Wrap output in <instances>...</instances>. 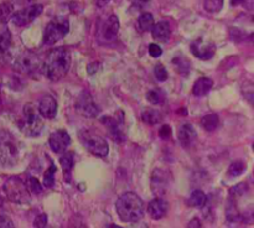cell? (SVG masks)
<instances>
[{"label": "cell", "mask_w": 254, "mask_h": 228, "mask_svg": "<svg viewBox=\"0 0 254 228\" xmlns=\"http://www.w3.org/2000/svg\"><path fill=\"white\" fill-rule=\"evenodd\" d=\"M71 68V54L66 47H55L47 52L42 63L44 74L50 81H60Z\"/></svg>", "instance_id": "obj_1"}, {"label": "cell", "mask_w": 254, "mask_h": 228, "mask_svg": "<svg viewBox=\"0 0 254 228\" xmlns=\"http://www.w3.org/2000/svg\"><path fill=\"white\" fill-rule=\"evenodd\" d=\"M116 210L123 222L134 223L143 218L145 206L143 200L134 192H126L119 196L116 202Z\"/></svg>", "instance_id": "obj_2"}, {"label": "cell", "mask_w": 254, "mask_h": 228, "mask_svg": "<svg viewBox=\"0 0 254 228\" xmlns=\"http://www.w3.org/2000/svg\"><path fill=\"white\" fill-rule=\"evenodd\" d=\"M4 192L10 201L19 205H29L31 202V195L27 185L19 176H11L5 181Z\"/></svg>", "instance_id": "obj_3"}, {"label": "cell", "mask_w": 254, "mask_h": 228, "mask_svg": "<svg viewBox=\"0 0 254 228\" xmlns=\"http://www.w3.org/2000/svg\"><path fill=\"white\" fill-rule=\"evenodd\" d=\"M79 141L82 145L94 156L106 158L109 153V145L106 139L102 138L98 134L93 133L89 129H82L78 134Z\"/></svg>", "instance_id": "obj_4"}, {"label": "cell", "mask_w": 254, "mask_h": 228, "mask_svg": "<svg viewBox=\"0 0 254 228\" xmlns=\"http://www.w3.org/2000/svg\"><path fill=\"white\" fill-rule=\"evenodd\" d=\"M69 32V21L64 16H56L46 25L42 36L45 45H54Z\"/></svg>", "instance_id": "obj_5"}, {"label": "cell", "mask_w": 254, "mask_h": 228, "mask_svg": "<svg viewBox=\"0 0 254 228\" xmlns=\"http://www.w3.org/2000/svg\"><path fill=\"white\" fill-rule=\"evenodd\" d=\"M42 128H44V123L35 111L32 103L25 104L24 116H22V120L20 121V129L22 133L30 138H36L41 134Z\"/></svg>", "instance_id": "obj_6"}, {"label": "cell", "mask_w": 254, "mask_h": 228, "mask_svg": "<svg viewBox=\"0 0 254 228\" xmlns=\"http://www.w3.org/2000/svg\"><path fill=\"white\" fill-rule=\"evenodd\" d=\"M19 156L17 141L9 133L0 134V163L2 165L14 164Z\"/></svg>", "instance_id": "obj_7"}, {"label": "cell", "mask_w": 254, "mask_h": 228, "mask_svg": "<svg viewBox=\"0 0 254 228\" xmlns=\"http://www.w3.org/2000/svg\"><path fill=\"white\" fill-rule=\"evenodd\" d=\"M15 68L20 73L34 76V74L39 73L40 68H41V62L34 52L25 51L15 61Z\"/></svg>", "instance_id": "obj_8"}, {"label": "cell", "mask_w": 254, "mask_h": 228, "mask_svg": "<svg viewBox=\"0 0 254 228\" xmlns=\"http://www.w3.org/2000/svg\"><path fill=\"white\" fill-rule=\"evenodd\" d=\"M42 11H44V6H42L41 4L30 5V6L24 7V9L14 12L11 16V20L16 26H27V25L31 24L36 17H39L40 15L42 14Z\"/></svg>", "instance_id": "obj_9"}, {"label": "cell", "mask_w": 254, "mask_h": 228, "mask_svg": "<svg viewBox=\"0 0 254 228\" xmlns=\"http://www.w3.org/2000/svg\"><path fill=\"white\" fill-rule=\"evenodd\" d=\"M76 111L84 118H96L99 114V107L88 92H82L76 102Z\"/></svg>", "instance_id": "obj_10"}, {"label": "cell", "mask_w": 254, "mask_h": 228, "mask_svg": "<svg viewBox=\"0 0 254 228\" xmlns=\"http://www.w3.org/2000/svg\"><path fill=\"white\" fill-rule=\"evenodd\" d=\"M49 145L56 154H62L71 145V136L66 130H56L50 135Z\"/></svg>", "instance_id": "obj_11"}, {"label": "cell", "mask_w": 254, "mask_h": 228, "mask_svg": "<svg viewBox=\"0 0 254 228\" xmlns=\"http://www.w3.org/2000/svg\"><path fill=\"white\" fill-rule=\"evenodd\" d=\"M191 52L195 55L197 58L202 59V61H207L213 57L216 52V45L213 42L205 41L203 39H198L197 41L192 42L190 46Z\"/></svg>", "instance_id": "obj_12"}, {"label": "cell", "mask_w": 254, "mask_h": 228, "mask_svg": "<svg viewBox=\"0 0 254 228\" xmlns=\"http://www.w3.org/2000/svg\"><path fill=\"white\" fill-rule=\"evenodd\" d=\"M169 173L163 169H155L151 175V190L156 195H165L169 187Z\"/></svg>", "instance_id": "obj_13"}, {"label": "cell", "mask_w": 254, "mask_h": 228, "mask_svg": "<svg viewBox=\"0 0 254 228\" xmlns=\"http://www.w3.org/2000/svg\"><path fill=\"white\" fill-rule=\"evenodd\" d=\"M119 31V19L116 15H111L103 24L101 25L99 29V35L102 39L106 41H112L117 37V34Z\"/></svg>", "instance_id": "obj_14"}, {"label": "cell", "mask_w": 254, "mask_h": 228, "mask_svg": "<svg viewBox=\"0 0 254 228\" xmlns=\"http://www.w3.org/2000/svg\"><path fill=\"white\" fill-rule=\"evenodd\" d=\"M37 111H39L40 115L44 116L46 119H52L56 116L57 113V102L50 94L42 97L39 102V106H37Z\"/></svg>", "instance_id": "obj_15"}, {"label": "cell", "mask_w": 254, "mask_h": 228, "mask_svg": "<svg viewBox=\"0 0 254 228\" xmlns=\"http://www.w3.org/2000/svg\"><path fill=\"white\" fill-rule=\"evenodd\" d=\"M196 136H197V133H196L192 124L190 123L181 124L180 128H179L178 130V139L184 148H189V146L192 145Z\"/></svg>", "instance_id": "obj_16"}, {"label": "cell", "mask_w": 254, "mask_h": 228, "mask_svg": "<svg viewBox=\"0 0 254 228\" xmlns=\"http://www.w3.org/2000/svg\"><path fill=\"white\" fill-rule=\"evenodd\" d=\"M168 210V202L160 197L154 198V200H151L148 205V213L153 220H161L164 216H166Z\"/></svg>", "instance_id": "obj_17"}, {"label": "cell", "mask_w": 254, "mask_h": 228, "mask_svg": "<svg viewBox=\"0 0 254 228\" xmlns=\"http://www.w3.org/2000/svg\"><path fill=\"white\" fill-rule=\"evenodd\" d=\"M151 35H153V37L156 41L168 42L171 35V29L169 22L159 21L154 24V26L151 27Z\"/></svg>", "instance_id": "obj_18"}, {"label": "cell", "mask_w": 254, "mask_h": 228, "mask_svg": "<svg viewBox=\"0 0 254 228\" xmlns=\"http://www.w3.org/2000/svg\"><path fill=\"white\" fill-rule=\"evenodd\" d=\"M64 155L60 158V164H61V168L64 170V177L67 182H71L72 178V170H73L74 166V156L72 151H64L62 153Z\"/></svg>", "instance_id": "obj_19"}, {"label": "cell", "mask_w": 254, "mask_h": 228, "mask_svg": "<svg viewBox=\"0 0 254 228\" xmlns=\"http://www.w3.org/2000/svg\"><path fill=\"white\" fill-rule=\"evenodd\" d=\"M102 123H103L104 125L109 129V133H111L113 140L118 141V143L124 141L126 136H124L123 131L119 129V125H118V123H117L116 119L111 118V116H106V118H102Z\"/></svg>", "instance_id": "obj_20"}, {"label": "cell", "mask_w": 254, "mask_h": 228, "mask_svg": "<svg viewBox=\"0 0 254 228\" xmlns=\"http://www.w3.org/2000/svg\"><path fill=\"white\" fill-rule=\"evenodd\" d=\"M213 87V81L207 77H201L197 81L195 82L192 88L193 96L196 97H203L208 93V92L212 89Z\"/></svg>", "instance_id": "obj_21"}, {"label": "cell", "mask_w": 254, "mask_h": 228, "mask_svg": "<svg viewBox=\"0 0 254 228\" xmlns=\"http://www.w3.org/2000/svg\"><path fill=\"white\" fill-rule=\"evenodd\" d=\"M206 202H207V196L205 195V192L200 190L193 191L191 193L190 198L188 200V205L195 208H202L206 205Z\"/></svg>", "instance_id": "obj_22"}, {"label": "cell", "mask_w": 254, "mask_h": 228, "mask_svg": "<svg viewBox=\"0 0 254 228\" xmlns=\"http://www.w3.org/2000/svg\"><path fill=\"white\" fill-rule=\"evenodd\" d=\"M141 119L145 124H149V125H155L159 121L161 120V114L160 112L156 111L154 108H146L145 111H143L141 113Z\"/></svg>", "instance_id": "obj_23"}, {"label": "cell", "mask_w": 254, "mask_h": 228, "mask_svg": "<svg viewBox=\"0 0 254 228\" xmlns=\"http://www.w3.org/2000/svg\"><path fill=\"white\" fill-rule=\"evenodd\" d=\"M218 124H220V119L217 114H207L201 119V125L207 131H215L218 128Z\"/></svg>", "instance_id": "obj_24"}, {"label": "cell", "mask_w": 254, "mask_h": 228, "mask_svg": "<svg viewBox=\"0 0 254 228\" xmlns=\"http://www.w3.org/2000/svg\"><path fill=\"white\" fill-rule=\"evenodd\" d=\"M11 47V34L9 30L0 32V57H4Z\"/></svg>", "instance_id": "obj_25"}, {"label": "cell", "mask_w": 254, "mask_h": 228, "mask_svg": "<svg viewBox=\"0 0 254 228\" xmlns=\"http://www.w3.org/2000/svg\"><path fill=\"white\" fill-rule=\"evenodd\" d=\"M154 16L150 14V12H143V14L139 16L138 19V29L140 31L145 32L151 30V27L154 26Z\"/></svg>", "instance_id": "obj_26"}, {"label": "cell", "mask_w": 254, "mask_h": 228, "mask_svg": "<svg viewBox=\"0 0 254 228\" xmlns=\"http://www.w3.org/2000/svg\"><path fill=\"white\" fill-rule=\"evenodd\" d=\"M12 14H14V5L10 1L2 2L0 5V24H6L11 19Z\"/></svg>", "instance_id": "obj_27"}, {"label": "cell", "mask_w": 254, "mask_h": 228, "mask_svg": "<svg viewBox=\"0 0 254 228\" xmlns=\"http://www.w3.org/2000/svg\"><path fill=\"white\" fill-rule=\"evenodd\" d=\"M173 64L181 76H188V73L190 72V62L186 58H184V57H176V58H174Z\"/></svg>", "instance_id": "obj_28"}, {"label": "cell", "mask_w": 254, "mask_h": 228, "mask_svg": "<svg viewBox=\"0 0 254 228\" xmlns=\"http://www.w3.org/2000/svg\"><path fill=\"white\" fill-rule=\"evenodd\" d=\"M225 0H203V7L210 14H217L222 10Z\"/></svg>", "instance_id": "obj_29"}, {"label": "cell", "mask_w": 254, "mask_h": 228, "mask_svg": "<svg viewBox=\"0 0 254 228\" xmlns=\"http://www.w3.org/2000/svg\"><path fill=\"white\" fill-rule=\"evenodd\" d=\"M246 170V164L243 161H233L232 164L228 168V176L230 177H238V176L242 175Z\"/></svg>", "instance_id": "obj_30"}, {"label": "cell", "mask_w": 254, "mask_h": 228, "mask_svg": "<svg viewBox=\"0 0 254 228\" xmlns=\"http://www.w3.org/2000/svg\"><path fill=\"white\" fill-rule=\"evenodd\" d=\"M56 166L54 164L49 166L46 171H45V175H44V186L47 188H51L54 187L55 185V175H56Z\"/></svg>", "instance_id": "obj_31"}, {"label": "cell", "mask_w": 254, "mask_h": 228, "mask_svg": "<svg viewBox=\"0 0 254 228\" xmlns=\"http://www.w3.org/2000/svg\"><path fill=\"white\" fill-rule=\"evenodd\" d=\"M146 99L150 102L151 104H161L165 99V94L161 89L155 88V89H151V91L148 92L146 94Z\"/></svg>", "instance_id": "obj_32"}, {"label": "cell", "mask_w": 254, "mask_h": 228, "mask_svg": "<svg viewBox=\"0 0 254 228\" xmlns=\"http://www.w3.org/2000/svg\"><path fill=\"white\" fill-rule=\"evenodd\" d=\"M154 74H155V78L158 79L159 82H165L169 77L168 71H166L165 66H163V64L155 66V68H154Z\"/></svg>", "instance_id": "obj_33"}, {"label": "cell", "mask_w": 254, "mask_h": 228, "mask_svg": "<svg viewBox=\"0 0 254 228\" xmlns=\"http://www.w3.org/2000/svg\"><path fill=\"white\" fill-rule=\"evenodd\" d=\"M27 187L30 188L29 191H31L35 195H40L42 193V186L41 183L39 182V180L35 177H30L29 181H27Z\"/></svg>", "instance_id": "obj_34"}, {"label": "cell", "mask_w": 254, "mask_h": 228, "mask_svg": "<svg viewBox=\"0 0 254 228\" xmlns=\"http://www.w3.org/2000/svg\"><path fill=\"white\" fill-rule=\"evenodd\" d=\"M149 54H150L151 57H155V58H158V57H160L161 55H163V49H161L159 45L150 44L149 45Z\"/></svg>", "instance_id": "obj_35"}, {"label": "cell", "mask_w": 254, "mask_h": 228, "mask_svg": "<svg viewBox=\"0 0 254 228\" xmlns=\"http://www.w3.org/2000/svg\"><path fill=\"white\" fill-rule=\"evenodd\" d=\"M35 227H46L47 226V216L45 213H40L34 221Z\"/></svg>", "instance_id": "obj_36"}, {"label": "cell", "mask_w": 254, "mask_h": 228, "mask_svg": "<svg viewBox=\"0 0 254 228\" xmlns=\"http://www.w3.org/2000/svg\"><path fill=\"white\" fill-rule=\"evenodd\" d=\"M159 135H160L161 139H164V140H166V139H169L171 136V128L168 125V124H165V125H163L160 128V130H159Z\"/></svg>", "instance_id": "obj_37"}, {"label": "cell", "mask_w": 254, "mask_h": 228, "mask_svg": "<svg viewBox=\"0 0 254 228\" xmlns=\"http://www.w3.org/2000/svg\"><path fill=\"white\" fill-rule=\"evenodd\" d=\"M0 227H10L12 228L14 227V223H12V221L10 220L7 216H4L1 215L0 216Z\"/></svg>", "instance_id": "obj_38"}, {"label": "cell", "mask_w": 254, "mask_h": 228, "mask_svg": "<svg viewBox=\"0 0 254 228\" xmlns=\"http://www.w3.org/2000/svg\"><path fill=\"white\" fill-rule=\"evenodd\" d=\"M111 1H112V0H94V2H96V5L98 7L107 6V5H108Z\"/></svg>", "instance_id": "obj_39"}, {"label": "cell", "mask_w": 254, "mask_h": 228, "mask_svg": "<svg viewBox=\"0 0 254 228\" xmlns=\"http://www.w3.org/2000/svg\"><path fill=\"white\" fill-rule=\"evenodd\" d=\"M148 2H149V0H134V5H136L138 7L145 6Z\"/></svg>", "instance_id": "obj_40"}, {"label": "cell", "mask_w": 254, "mask_h": 228, "mask_svg": "<svg viewBox=\"0 0 254 228\" xmlns=\"http://www.w3.org/2000/svg\"><path fill=\"white\" fill-rule=\"evenodd\" d=\"M188 227H201L200 221H198L197 218H195V220H192L190 223H189Z\"/></svg>", "instance_id": "obj_41"}, {"label": "cell", "mask_w": 254, "mask_h": 228, "mask_svg": "<svg viewBox=\"0 0 254 228\" xmlns=\"http://www.w3.org/2000/svg\"><path fill=\"white\" fill-rule=\"evenodd\" d=\"M241 2H243V0H231V4H232V6H237V5H240Z\"/></svg>", "instance_id": "obj_42"}]
</instances>
